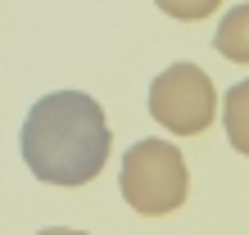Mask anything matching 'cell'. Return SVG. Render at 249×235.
Here are the masks:
<instances>
[{"label":"cell","mask_w":249,"mask_h":235,"mask_svg":"<svg viewBox=\"0 0 249 235\" xmlns=\"http://www.w3.org/2000/svg\"><path fill=\"white\" fill-rule=\"evenodd\" d=\"M23 163L46 185H86L95 181L113 150L105 109L86 91H50L23 118Z\"/></svg>","instance_id":"cell-1"},{"label":"cell","mask_w":249,"mask_h":235,"mask_svg":"<svg viewBox=\"0 0 249 235\" xmlns=\"http://www.w3.org/2000/svg\"><path fill=\"white\" fill-rule=\"evenodd\" d=\"M118 190L131 213L141 217H168L177 213L190 195V172L177 145L168 140H136L123 154V176Z\"/></svg>","instance_id":"cell-2"},{"label":"cell","mask_w":249,"mask_h":235,"mask_svg":"<svg viewBox=\"0 0 249 235\" xmlns=\"http://www.w3.org/2000/svg\"><path fill=\"white\" fill-rule=\"evenodd\" d=\"M213 109H217V95L199 64H168L150 82V113L172 136H199L213 122Z\"/></svg>","instance_id":"cell-3"},{"label":"cell","mask_w":249,"mask_h":235,"mask_svg":"<svg viewBox=\"0 0 249 235\" xmlns=\"http://www.w3.org/2000/svg\"><path fill=\"white\" fill-rule=\"evenodd\" d=\"M213 50L231 64H249V5H236L231 14H222V23L213 32Z\"/></svg>","instance_id":"cell-4"},{"label":"cell","mask_w":249,"mask_h":235,"mask_svg":"<svg viewBox=\"0 0 249 235\" xmlns=\"http://www.w3.org/2000/svg\"><path fill=\"white\" fill-rule=\"evenodd\" d=\"M222 127H227V140L231 150L249 158V77L236 82L227 91V104H222Z\"/></svg>","instance_id":"cell-5"},{"label":"cell","mask_w":249,"mask_h":235,"mask_svg":"<svg viewBox=\"0 0 249 235\" xmlns=\"http://www.w3.org/2000/svg\"><path fill=\"white\" fill-rule=\"evenodd\" d=\"M154 5H159V14H168L177 23H199L222 9V0H154Z\"/></svg>","instance_id":"cell-6"}]
</instances>
